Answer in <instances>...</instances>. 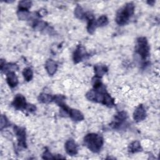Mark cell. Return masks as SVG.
<instances>
[{"mask_svg": "<svg viewBox=\"0 0 160 160\" xmlns=\"http://www.w3.org/2000/svg\"><path fill=\"white\" fill-rule=\"evenodd\" d=\"M45 69L49 76H52L57 71L58 64L52 59H49L46 61Z\"/></svg>", "mask_w": 160, "mask_h": 160, "instance_id": "cell-11", "label": "cell"}, {"mask_svg": "<svg viewBox=\"0 0 160 160\" xmlns=\"http://www.w3.org/2000/svg\"><path fill=\"white\" fill-rule=\"evenodd\" d=\"M94 69L95 76L99 78H101L108 71V68L105 65H102V64L95 65L94 67Z\"/></svg>", "mask_w": 160, "mask_h": 160, "instance_id": "cell-14", "label": "cell"}, {"mask_svg": "<svg viewBox=\"0 0 160 160\" xmlns=\"http://www.w3.org/2000/svg\"><path fill=\"white\" fill-rule=\"evenodd\" d=\"M108 24V19L106 16L102 15L100 16L98 19H96V27H102L106 26Z\"/></svg>", "mask_w": 160, "mask_h": 160, "instance_id": "cell-19", "label": "cell"}, {"mask_svg": "<svg viewBox=\"0 0 160 160\" xmlns=\"http://www.w3.org/2000/svg\"><path fill=\"white\" fill-rule=\"evenodd\" d=\"M14 132L16 134L18 140V146L19 148H26V134L24 128L14 126L13 128Z\"/></svg>", "mask_w": 160, "mask_h": 160, "instance_id": "cell-5", "label": "cell"}, {"mask_svg": "<svg viewBox=\"0 0 160 160\" xmlns=\"http://www.w3.org/2000/svg\"><path fill=\"white\" fill-rule=\"evenodd\" d=\"M86 98L91 101L101 103L109 108L114 106V99L106 91L104 85L102 84L98 88L89 90L86 94Z\"/></svg>", "mask_w": 160, "mask_h": 160, "instance_id": "cell-1", "label": "cell"}, {"mask_svg": "<svg viewBox=\"0 0 160 160\" xmlns=\"http://www.w3.org/2000/svg\"><path fill=\"white\" fill-rule=\"evenodd\" d=\"M6 82L10 88H14L18 84V79L14 71H9L6 73Z\"/></svg>", "mask_w": 160, "mask_h": 160, "instance_id": "cell-12", "label": "cell"}, {"mask_svg": "<svg viewBox=\"0 0 160 160\" xmlns=\"http://www.w3.org/2000/svg\"><path fill=\"white\" fill-rule=\"evenodd\" d=\"M10 126V122L8 121V118H6V116L5 115L2 114L1 117V130L2 131L3 129L8 127Z\"/></svg>", "mask_w": 160, "mask_h": 160, "instance_id": "cell-23", "label": "cell"}, {"mask_svg": "<svg viewBox=\"0 0 160 160\" xmlns=\"http://www.w3.org/2000/svg\"><path fill=\"white\" fill-rule=\"evenodd\" d=\"M66 152L69 156H75L78 154V145L72 139H69L66 141L64 144Z\"/></svg>", "mask_w": 160, "mask_h": 160, "instance_id": "cell-10", "label": "cell"}, {"mask_svg": "<svg viewBox=\"0 0 160 160\" xmlns=\"http://www.w3.org/2000/svg\"><path fill=\"white\" fill-rule=\"evenodd\" d=\"M38 100L41 103L48 104L49 102H52L53 101V96L49 94H47L45 92H42L39 94Z\"/></svg>", "mask_w": 160, "mask_h": 160, "instance_id": "cell-15", "label": "cell"}, {"mask_svg": "<svg viewBox=\"0 0 160 160\" xmlns=\"http://www.w3.org/2000/svg\"><path fill=\"white\" fill-rule=\"evenodd\" d=\"M83 142L84 145L92 152H98L101 149L104 139L101 135L97 133H88L84 137Z\"/></svg>", "mask_w": 160, "mask_h": 160, "instance_id": "cell-3", "label": "cell"}, {"mask_svg": "<svg viewBox=\"0 0 160 160\" xmlns=\"http://www.w3.org/2000/svg\"><path fill=\"white\" fill-rule=\"evenodd\" d=\"M142 150L141 143L138 141H134L132 142L128 146V151L130 153H136L140 152Z\"/></svg>", "mask_w": 160, "mask_h": 160, "instance_id": "cell-16", "label": "cell"}, {"mask_svg": "<svg viewBox=\"0 0 160 160\" xmlns=\"http://www.w3.org/2000/svg\"><path fill=\"white\" fill-rule=\"evenodd\" d=\"M42 158L44 159H62L64 157L61 156L60 154L58 155H53L52 154L48 149H46L44 151V152L42 154Z\"/></svg>", "mask_w": 160, "mask_h": 160, "instance_id": "cell-20", "label": "cell"}, {"mask_svg": "<svg viewBox=\"0 0 160 160\" xmlns=\"http://www.w3.org/2000/svg\"><path fill=\"white\" fill-rule=\"evenodd\" d=\"M32 4L30 1H21L18 4V10H29Z\"/></svg>", "mask_w": 160, "mask_h": 160, "instance_id": "cell-22", "label": "cell"}, {"mask_svg": "<svg viewBox=\"0 0 160 160\" xmlns=\"http://www.w3.org/2000/svg\"><path fill=\"white\" fill-rule=\"evenodd\" d=\"M46 26H47L46 22L42 21H39L38 19H36L33 22L34 29L38 30V31H41V30L45 29Z\"/></svg>", "mask_w": 160, "mask_h": 160, "instance_id": "cell-21", "label": "cell"}, {"mask_svg": "<svg viewBox=\"0 0 160 160\" xmlns=\"http://www.w3.org/2000/svg\"><path fill=\"white\" fill-rule=\"evenodd\" d=\"M22 75L26 81H30L33 78L32 70L30 68H26L22 71Z\"/></svg>", "mask_w": 160, "mask_h": 160, "instance_id": "cell-18", "label": "cell"}, {"mask_svg": "<svg viewBox=\"0 0 160 160\" xmlns=\"http://www.w3.org/2000/svg\"><path fill=\"white\" fill-rule=\"evenodd\" d=\"M86 13V12L84 11L82 7L79 5H77L74 9V15L77 18L79 19H84Z\"/></svg>", "mask_w": 160, "mask_h": 160, "instance_id": "cell-17", "label": "cell"}, {"mask_svg": "<svg viewBox=\"0 0 160 160\" xmlns=\"http://www.w3.org/2000/svg\"><path fill=\"white\" fill-rule=\"evenodd\" d=\"M68 115L71 119L74 121H81L84 118L83 114L80 111L76 109L70 108Z\"/></svg>", "mask_w": 160, "mask_h": 160, "instance_id": "cell-13", "label": "cell"}, {"mask_svg": "<svg viewBox=\"0 0 160 160\" xmlns=\"http://www.w3.org/2000/svg\"><path fill=\"white\" fill-rule=\"evenodd\" d=\"M149 46L146 38L139 37L137 39L135 51L142 60H145L149 57Z\"/></svg>", "mask_w": 160, "mask_h": 160, "instance_id": "cell-4", "label": "cell"}, {"mask_svg": "<svg viewBox=\"0 0 160 160\" xmlns=\"http://www.w3.org/2000/svg\"><path fill=\"white\" fill-rule=\"evenodd\" d=\"M146 114V111L144 106L142 104H139L133 112V119L137 122H141L145 119Z\"/></svg>", "mask_w": 160, "mask_h": 160, "instance_id": "cell-9", "label": "cell"}, {"mask_svg": "<svg viewBox=\"0 0 160 160\" xmlns=\"http://www.w3.org/2000/svg\"><path fill=\"white\" fill-rule=\"evenodd\" d=\"M127 118H128V114L126 112L123 111H119L114 115V119H112V122L110 123L109 126L114 129H120L121 127L124 124Z\"/></svg>", "mask_w": 160, "mask_h": 160, "instance_id": "cell-6", "label": "cell"}, {"mask_svg": "<svg viewBox=\"0 0 160 160\" xmlns=\"http://www.w3.org/2000/svg\"><path fill=\"white\" fill-rule=\"evenodd\" d=\"M11 104L16 109L18 110H26L29 105L26 101L25 97L21 94L16 95Z\"/></svg>", "mask_w": 160, "mask_h": 160, "instance_id": "cell-7", "label": "cell"}, {"mask_svg": "<svg viewBox=\"0 0 160 160\" xmlns=\"http://www.w3.org/2000/svg\"><path fill=\"white\" fill-rule=\"evenodd\" d=\"M88 56L89 54L86 52L85 48L79 44L76 47L73 53V56H72L73 61L74 63L77 64L82 61L84 59H86L87 57H88Z\"/></svg>", "mask_w": 160, "mask_h": 160, "instance_id": "cell-8", "label": "cell"}, {"mask_svg": "<svg viewBox=\"0 0 160 160\" xmlns=\"http://www.w3.org/2000/svg\"><path fill=\"white\" fill-rule=\"evenodd\" d=\"M135 6L132 2H128L116 12L115 21L119 26L126 24L134 13Z\"/></svg>", "mask_w": 160, "mask_h": 160, "instance_id": "cell-2", "label": "cell"}]
</instances>
